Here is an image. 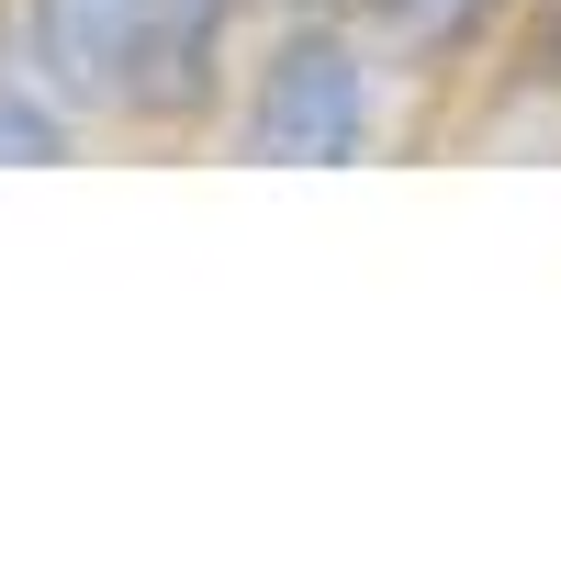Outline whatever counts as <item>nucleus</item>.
<instances>
[{
	"instance_id": "obj_2",
	"label": "nucleus",
	"mask_w": 561,
	"mask_h": 561,
	"mask_svg": "<svg viewBox=\"0 0 561 561\" xmlns=\"http://www.w3.org/2000/svg\"><path fill=\"white\" fill-rule=\"evenodd\" d=\"M359 12L382 23V45L404 57V79H415V102L438 113L449 90L472 79L505 34H517V12H528V0H359ZM415 135H427V124H415Z\"/></svg>"
},
{
	"instance_id": "obj_3",
	"label": "nucleus",
	"mask_w": 561,
	"mask_h": 561,
	"mask_svg": "<svg viewBox=\"0 0 561 561\" xmlns=\"http://www.w3.org/2000/svg\"><path fill=\"white\" fill-rule=\"evenodd\" d=\"M90 147H102V135H90L57 90L12 57V34H0V169H68V158H90Z\"/></svg>"
},
{
	"instance_id": "obj_1",
	"label": "nucleus",
	"mask_w": 561,
	"mask_h": 561,
	"mask_svg": "<svg viewBox=\"0 0 561 561\" xmlns=\"http://www.w3.org/2000/svg\"><path fill=\"white\" fill-rule=\"evenodd\" d=\"M415 124H427V102H415L404 57L382 45V23L359 0H270L203 158H237V169H370V158L415 147Z\"/></svg>"
}]
</instances>
